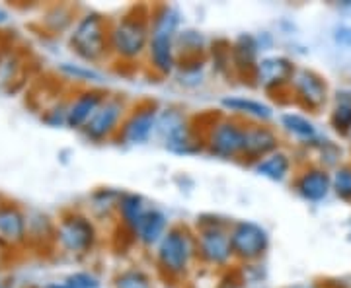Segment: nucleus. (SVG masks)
<instances>
[{"instance_id": "nucleus-23", "label": "nucleus", "mask_w": 351, "mask_h": 288, "mask_svg": "<svg viewBox=\"0 0 351 288\" xmlns=\"http://www.w3.org/2000/svg\"><path fill=\"white\" fill-rule=\"evenodd\" d=\"M49 288H100V280L90 273H75L66 276L63 285H51Z\"/></svg>"}, {"instance_id": "nucleus-28", "label": "nucleus", "mask_w": 351, "mask_h": 288, "mask_svg": "<svg viewBox=\"0 0 351 288\" xmlns=\"http://www.w3.org/2000/svg\"><path fill=\"white\" fill-rule=\"evenodd\" d=\"M0 288H4V287H0Z\"/></svg>"}, {"instance_id": "nucleus-25", "label": "nucleus", "mask_w": 351, "mask_h": 288, "mask_svg": "<svg viewBox=\"0 0 351 288\" xmlns=\"http://www.w3.org/2000/svg\"><path fill=\"white\" fill-rule=\"evenodd\" d=\"M61 70H63L64 75L73 76L75 80H100L101 78V76L98 75L96 70L86 68V66H78V64L63 63L61 64Z\"/></svg>"}, {"instance_id": "nucleus-21", "label": "nucleus", "mask_w": 351, "mask_h": 288, "mask_svg": "<svg viewBox=\"0 0 351 288\" xmlns=\"http://www.w3.org/2000/svg\"><path fill=\"white\" fill-rule=\"evenodd\" d=\"M119 209H121V214H123L125 222L131 226V228H135L138 220H141V216L149 211V209L145 207V200L141 199V197H137V195H125V197L121 199Z\"/></svg>"}, {"instance_id": "nucleus-22", "label": "nucleus", "mask_w": 351, "mask_h": 288, "mask_svg": "<svg viewBox=\"0 0 351 288\" xmlns=\"http://www.w3.org/2000/svg\"><path fill=\"white\" fill-rule=\"evenodd\" d=\"M338 131H348L351 127V94H341L332 117Z\"/></svg>"}, {"instance_id": "nucleus-27", "label": "nucleus", "mask_w": 351, "mask_h": 288, "mask_svg": "<svg viewBox=\"0 0 351 288\" xmlns=\"http://www.w3.org/2000/svg\"><path fill=\"white\" fill-rule=\"evenodd\" d=\"M6 20H8V14L4 12L2 8H0V24H2V22H6Z\"/></svg>"}, {"instance_id": "nucleus-3", "label": "nucleus", "mask_w": 351, "mask_h": 288, "mask_svg": "<svg viewBox=\"0 0 351 288\" xmlns=\"http://www.w3.org/2000/svg\"><path fill=\"white\" fill-rule=\"evenodd\" d=\"M193 253V246L188 234L172 230L168 232L160 241V250H158V259L168 273H184L188 267L189 259Z\"/></svg>"}, {"instance_id": "nucleus-10", "label": "nucleus", "mask_w": 351, "mask_h": 288, "mask_svg": "<svg viewBox=\"0 0 351 288\" xmlns=\"http://www.w3.org/2000/svg\"><path fill=\"white\" fill-rule=\"evenodd\" d=\"M100 105L101 96L98 92L82 94V96L69 107V112H66V125L73 127V129L88 125V121L94 117V113L100 109Z\"/></svg>"}, {"instance_id": "nucleus-14", "label": "nucleus", "mask_w": 351, "mask_h": 288, "mask_svg": "<svg viewBox=\"0 0 351 288\" xmlns=\"http://www.w3.org/2000/svg\"><path fill=\"white\" fill-rule=\"evenodd\" d=\"M164 228H166V218H164L162 213L154 211V209H149L147 213L141 216V220L137 222V226L133 228V232L137 234V238L151 246L154 241H158L160 236L164 234Z\"/></svg>"}, {"instance_id": "nucleus-18", "label": "nucleus", "mask_w": 351, "mask_h": 288, "mask_svg": "<svg viewBox=\"0 0 351 288\" xmlns=\"http://www.w3.org/2000/svg\"><path fill=\"white\" fill-rule=\"evenodd\" d=\"M289 158L285 154L277 152L271 156H265L262 162L256 166V172L260 176L267 177V179H274V181H283L289 174Z\"/></svg>"}, {"instance_id": "nucleus-16", "label": "nucleus", "mask_w": 351, "mask_h": 288, "mask_svg": "<svg viewBox=\"0 0 351 288\" xmlns=\"http://www.w3.org/2000/svg\"><path fill=\"white\" fill-rule=\"evenodd\" d=\"M276 146V137L267 129H250L246 131L244 154L248 156H263Z\"/></svg>"}, {"instance_id": "nucleus-11", "label": "nucleus", "mask_w": 351, "mask_h": 288, "mask_svg": "<svg viewBox=\"0 0 351 288\" xmlns=\"http://www.w3.org/2000/svg\"><path fill=\"white\" fill-rule=\"evenodd\" d=\"M295 86L304 103H308L311 107H318L326 101V84L314 73H308V70L299 73L295 78Z\"/></svg>"}, {"instance_id": "nucleus-5", "label": "nucleus", "mask_w": 351, "mask_h": 288, "mask_svg": "<svg viewBox=\"0 0 351 288\" xmlns=\"http://www.w3.org/2000/svg\"><path fill=\"white\" fill-rule=\"evenodd\" d=\"M147 25L141 20L135 18H127L121 24L115 27L112 34L113 47L117 53H121L123 57H135L141 51L145 49L147 43Z\"/></svg>"}, {"instance_id": "nucleus-17", "label": "nucleus", "mask_w": 351, "mask_h": 288, "mask_svg": "<svg viewBox=\"0 0 351 288\" xmlns=\"http://www.w3.org/2000/svg\"><path fill=\"white\" fill-rule=\"evenodd\" d=\"M0 234L8 239H22L25 234V220L14 207L0 209Z\"/></svg>"}, {"instance_id": "nucleus-9", "label": "nucleus", "mask_w": 351, "mask_h": 288, "mask_svg": "<svg viewBox=\"0 0 351 288\" xmlns=\"http://www.w3.org/2000/svg\"><path fill=\"white\" fill-rule=\"evenodd\" d=\"M121 103L119 101H106L101 103L100 109L94 113V117L88 121L86 125V135L94 140H100V138L108 137L112 131H115L117 121L121 117Z\"/></svg>"}, {"instance_id": "nucleus-15", "label": "nucleus", "mask_w": 351, "mask_h": 288, "mask_svg": "<svg viewBox=\"0 0 351 288\" xmlns=\"http://www.w3.org/2000/svg\"><path fill=\"white\" fill-rule=\"evenodd\" d=\"M297 187H299V193H301L304 199L320 200L324 199L328 195V191H330V177L324 172H318V170L306 172L299 179Z\"/></svg>"}, {"instance_id": "nucleus-19", "label": "nucleus", "mask_w": 351, "mask_h": 288, "mask_svg": "<svg viewBox=\"0 0 351 288\" xmlns=\"http://www.w3.org/2000/svg\"><path fill=\"white\" fill-rule=\"evenodd\" d=\"M223 105L232 109V112L246 113V115L258 117V119H269L271 117V107L262 103V101L246 100V98H225Z\"/></svg>"}, {"instance_id": "nucleus-20", "label": "nucleus", "mask_w": 351, "mask_h": 288, "mask_svg": "<svg viewBox=\"0 0 351 288\" xmlns=\"http://www.w3.org/2000/svg\"><path fill=\"white\" fill-rule=\"evenodd\" d=\"M281 121H283V127L287 129L289 133H293L295 137L311 140V138H314V135H316V129H314L313 123H311L308 119L301 117V115L287 113V115L281 117Z\"/></svg>"}, {"instance_id": "nucleus-7", "label": "nucleus", "mask_w": 351, "mask_h": 288, "mask_svg": "<svg viewBox=\"0 0 351 288\" xmlns=\"http://www.w3.org/2000/svg\"><path fill=\"white\" fill-rule=\"evenodd\" d=\"M244 142H246V131L234 123H221L211 133V150L223 158H230L244 152Z\"/></svg>"}, {"instance_id": "nucleus-13", "label": "nucleus", "mask_w": 351, "mask_h": 288, "mask_svg": "<svg viewBox=\"0 0 351 288\" xmlns=\"http://www.w3.org/2000/svg\"><path fill=\"white\" fill-rule=\"evenodd\" d=\"M154 125H156V113H154V109H145V112L135 113L127 121V125L123 127L125 142H129V144L145 142L147 138L151 137Z\"/></svg>"}, {"instance_id": "nucleus-2", "label": "nucleus", "mask_w": 351, "mask_h": 288, "mask_svg": "<svg viewBox=\"0 0 351 288\" xmlns=\"http://www.w3.org/2000/svg\"><path fill=\"white\" fill-rule=\"evenodd\" d=\"M75 51L86 61H96L106 49V29L100 16L90 14L80 24L76 25L73 39Z\"/></svg>"}, {"instance_id": "nucleus-8", "label": "nucleus", "mask_w": 351, "mask_h": 288, "mask_svg": "<svg viewBox=\"0 0 351 288\" xmlns=\"http://www.w3.org/2000/svg\"><path fill=\"white\" fill-rule=\"evenodd\" d=\"M199 248L203 257L213 261V263H225L232 253L230 236H226L225 230L215 224L201 232Z\"/></svg>"}, {"instance_id": "nucleus-12", "label": "nucleus", "mask_w": 351, "mask_h": 288, "mask_svg": "<svg viewBox=\"0 0 351 288\" xmlns=\"http://www.w3.org/2000/svg\"><path fill=\"white\" fill-rule=\"evenodd\" d=\"M291 75H293V64L283 57H269L258 64V80L262 86H267V88L283 84L291 78Z\"/></svg>"}, {"instance_id": "nucleus-6", "label": "nucleus", "mask_w": 351, "mask_h": 288, "mask_svg": "<svg viewBox=\"0 0 351 288\" xmlns=\"http://www.w3.org/2000/svg\"><path fill=\"white\" fill-rule=\"evenodd\" d=\"M59 239H61L64 250L82 253L94 241V228L86 218L71 216V218H64L59 226Z\"/></svg>"}, {"instance_id": "nucleus-1", "label": "nucleus", "mask_w": 351, "mask_h": 288, "mask_svg": "<svg viewBox=\"0 0 351 288\" xmlns=\"http://www.w3.org/2000/svg\"><path fill=\"white\" fill-rule=\"evenodd\" d=\"M178 12L174 8H164L162 12L156 16L154 27H152L151 38V55L154 66L162 73H170L174 68V41L176 29H178Z\"/></svg>"}, {"instance_id": "nucleus-24", "label": "nucleus", "mask_w": 351, "mask_h": 288, "mask_svg": "<svg viewBox=\"0 0 351 288\" xmlns=\"http://www.w3.org/2000/svg\"><path fill=\"white\" fill-rule=\"evenodd\" d=\"M334 189L341 199H351V170L343 168L334 176Z\"/></svg>"}, {"instance_id": "nucleus-4", "label": "nucleus", "mask_w": 351, "mask_h": 288, "mask_svg": "<svg viewBox=\"0 0 351 288\" xmlns=\"http://www.w3.org/2000/svg\"><path fill=\"white\" fill-rule=\"evenodd\" d=\"M230 246L240 257L254 259L260 257L267 248V234L262 226L254 222H239L230 234Z\"/></svg>"}, {"instance_id": "nucleus-26", "label": "nucleus", "mask_w": 351, "mask_h": 288, "mask_svg": "<svg viewBox=\"0 0 351 288\" xmlns=\"http://www.w3.org/2000/svg\"><path fill=\"white\" fill-rule=\"evenodd\" d=\"M117 288H149V280L138 271H129L117 278Z\"/></svg>"}]
</instances>
